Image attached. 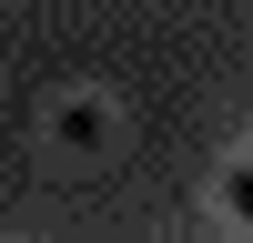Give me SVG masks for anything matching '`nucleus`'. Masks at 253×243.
<instances>
[{"label": "nucleus", "instance_id": "obj_1", "mask_svg": "<svg viewBox=\"0 0 253 243\" xmlns=\"http://www.w3.org/2000/svg\"><path fill=\"white\" fill-rule=\"evenodd\" d=\"M233 213L253 223V162H243V172H233Z\"/></svg>", "mask_w": 253, "mask_h": 243}]
</instances>
